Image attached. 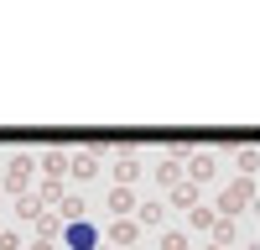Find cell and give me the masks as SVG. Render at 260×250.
Returning <instances> with one entry per match:
<instances>
[{
    "mask_svg": "<svg viewBox=\"0 0 260 250\" xmlns=\"http://www.w3.org/2000/svg\"><path fill=\"white\" fill-rule=\"evenodd\" d=\"M68 172H73V177H78V182H89V177H94V172H99V162H94V157H89V151H83V157H68Z\"/></svg>",
    "mask_w": 260,
    "mask_h": 250,
    "instance_id": "obj_5",
    "label": "cell"
},
{
    "mask_svg": "<svg viewBox=\"0 0 260 250\" xmlns=\"http://www.w3.org/2000/svg\"><path fill=\"white\" fill-rule=\"evenodd\" d=\"M250 198H255V188H250V182H234L229 193L219 198V208H224V219H234V214H245V203H250Z\"/></svg>",
    "mask_w": 260,
    "mask_h": 250,
    "instance_id": "obj_1",
    "label": "cell"
},
{
    "mask_svg": "<svg viewBox=\"0 0 260 250\" xmlns=\"http://www.w3.org/2000/svg\"><path fill=\"white\" fill-rule=\"evenodd\" d=\"M156 182H161V188H182V182H177V167H172V162H161V167H156Z\"/></svg>",
    "mask_w": 260,
    "mask_h": 250,
    "instance_id": "obj_12",
    "label": "cell"
},
{
    "mask_svg": "<svg viewBox=\"0 0 260 250\" xmlns=\"http://www.w3.org/2000/svg\"><path fill=\"white\" fill-rule=\"evenodd\" d=\"M136 229H141L136 219H115V224H110V245H115V250H136V245H130V240H136Z\"/></svg>",
    "mask_w": 260,
    "mask_h": 250,
    "instance_id": "obj_3",
    "label": "cell"
},
{
    "mask_svg": "<svg viewBox=\"0 0 260 250\" xmlns=\"http://www.w3.org/2000/svg\"><path fill=\"white\" fill-rule=\"evenodd\" d=\"M187 219H192V229H219V214H208V208H203V203H198V208H192V214H187Z\"/></svg>",
    "mask_w": 260,
    "mask_h": 250,
    "instance_id": "obj_10",
    "label": "cell"
},
{
    "mask_svg": "<svg viewBox=\"0 0 260 250\" xmlns=\"http://www.w3.org/2000/svg\"><path fill=\"white\" fill-rule=\"evenodd\" d=\"M62 240H68L73 250H99V235H94V224H89V219L68 224V229H62Z\"/></svg>",
    "mask_w": 260,
    "mask_h": 250,
    "instance_id": "obj_2",
    "label": "cell"
},
{
    "mask_svg": "<svg viewBox=\"0 0 260 250\" xmlns=\"http://www.w3.org/2000/svg\"><path fill=\"white\" fill-rule=\"evenodd\" d=\"M161 250H187V235H182V229H167V235H161Z\"/></svg>",
    "mask_w": 260,
    "mask_h": 250,
    "instance_id": "obj_14",
    "label": "cell"
},
{
    "mask_svg": "<svg viewBox=\"0 0 260 250\" xmlns=\"http://www.w3.org/2000/svg\"><path fill=\"white\" fill-rule=\"evenodd\" d=\"M26 177H31V157H16V162H11V172H6V182L21 193V188H26Z\"/></svg>",
    "mask_w": 260,
    "mask_h": 250,
    "instance_id": "obj_6",
    "label": "cell"
},
{
    "mask_svg": "<svg viewBox=\"0 0 260 250\" xmlns=\"http://www.w3.org/2000/svg\"><path fill=\"white\" fill-rule=\"evenodd\" d=\"M161 208H167V203H146L141 214H136V224H161Z\"/></svg>",
    "mask_w": 260,
    "mask_h": 250,
    "instance_id": "obj_13",
    "label": "cell"
},
{
    "mask_svg": "<svg viewBox=\"0 0 260 250\" xmlns=\"http://www.w3.org/2000/svg\"><path fill=\"white\" fill-rule=\"evenodd\" d=\"M136 172H141V162H136V157H120V162H115V188H130Z\"/></svg>",
    "mask_w": 260,
    "mask_h": 250,
    "instance_id": "obj_7",
    "label": "cell"
},
{
    "mask_svg": "<svg viewBox=\"0 0 260 250\" xmlns=\"http://www.w3.org/2000/svg\"><path fill=\"white\" fill-rule=\"evenodd\" d=\"M213 235H219V245H234V224H229V219H219V229H213Z\"/></svg>",
    "mask_w": 260,
    "mask_h": 250,
    "instance_id": "obj_16",
    "label": "cell"
},
{
    "mask_svg": "<svg viewBox=\"0 0 260 250\" xmlns=\"http://www.w3.org/2000/svg\"><path fill=\"white\" fill-rule=\"evenodd\" d=\"M187 177H192V182H208V177H213V157H192Z\"/></svg>",
    "mask_w": 260,
    "mask_h": 250,
    "instance_id": "obj_9",
    "label": "cell"
},
{
    "mask_svg": "<svg viewBox=\"0 0 260 250\" xmlns=\"http://www.w3.org/2000/svg\"><path fill=\"white\" fill-rule=\"evenodd\" d=\"M62 219H68V224H78V219H83V198H78V193L62 198Z\"/></svg>",
    "mask_w": 260,
    "mask_h": 250,
    "instance_id": "obj_11",
    "label": "cell"
},
{
    "mask_svg": "<svg viewBox=\"0 0 260 250\" xmlns=\"http://www.w3.org/2000/svg\"><path fill=\"white\" fill-rule=\"evenodd\" d=\"M192 198H198V188H192V182H182V188H172V203H177V208H187V214H192V208H198Z\"/></svg>",
    "mask_w": 260,
    "mask_h": 250,
    "instance_id": "obj_8",
    "label": "cell"
},
{
    "mask_svg": "<svg viewBox=\"0 0 260 250\" xmlns=\"http://www.w3.org/2000/svg\"><path fill=\"white\" fill-rule=\"evenodd\" d=\"M203 250H224V245H203Z\"/></svg>",
    "mask_w": 260,
    "mask_h": 250,
    "instance_id": "obj_19",
    "label": "cell"
},
{
    "mask_svg": "<svg viewBox=\"0 0 260 250\" xmlns=\"http://www.w3.org/2000/svg\"><path fill=\"white\" fill-rule=\"evenodd\" d=\"M0 250H21V240L11 235V229H0Z\"/></svg>",
    "mask_w": 260,
    "mask_h": 250,
    "instance_id": "obj_17",
    "label": "cell"
},
{
    "mask_svg": "<svg viewBox=\"0 0 260 250\" xmlns=\"http://www.w3.org/2000/svg\"><path fill=\"white\" fill-rule=\"evenodd\" d=\"M104 208H110L115 219H130V214H136V193H130V188H115V193H110V203H104Z\"/></svg>",
    "mask_w": 260,
    "mask_h": 250,
    "instance_id": "obj_4",
    "label": "cell"
},
{
    "mask_svg": "<svg viewBox=\"0 0 260 250\" xmlns=\"http://www.w3.org/2000/svg\"><path fill=\"white\" fill-rule=\"evenodd\" d=\"M31 250H52V245H31Z\"/></svg>",
    "mask_w": 260,
    "mask_h": 250,
    "instance_id": "obj_18",
    "label": "cell"
},
{
    "mask_svg": "<svg viewBox=\"0 0 260 250\" xmlns=\"http://www.w3.org/2000/svg\"><path fill=\"white\" fill-rule=\"evenodd\" d=\"M37 229H42V235H62L68 224H57V214H42V219H37Z\"/></svg>",
    "mask_w": 260,
    "mask_h": 250,
    "instance_id": "obj_15",
    "label": "cell"
}]
</instances>
